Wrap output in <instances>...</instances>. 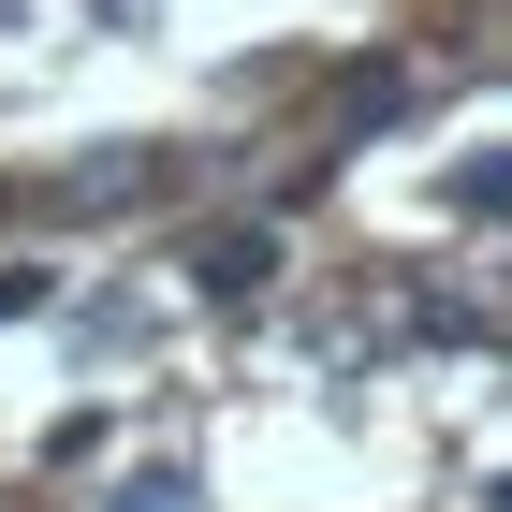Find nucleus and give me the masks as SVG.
<instances>
[{"label":"nucleus","mask_w":512,"mask_h":512,"mask_svg":"<svg viewBox=\"0 0 512 512\" xmlns=\"http://www.w3.org/2000/svg\"><path fill=\"white\" fill-rule=\"evenodd\" d=\"M264 278H278V235H264V220H235V235L191 249V293H205V308H249Z\"/></svg>","instance_id":"f257e3e1"},{"label":"nucleus","mask_w":512,"mask_h":512,"mask_svg":"<svg viewBox=\"0 0 512 512\" xmlns=\"http://www.w3.org/2000/svg\"><path fill=\"white\" fill-rule=\"evenodd\" d=\"M161 191H176V161H88V176H74V205H161Z\"/></svg>","instance_id":"f03ea898"},{"label":"nucleus","mask_w":512,"mask_h":512,"mask_svg":"<svg viewBox=\"0 0 512 512\" xmlns=\"http://www.w3.org/2000/svg\"><path fill=\"white\" fill-rule=\"evenodd\" d=\"M395 103H410V74H395V59H366V74H337V132H381Z\"/></svg>","instance_id":"7ed1b4c3"},{"label":"nucleus","mask_w":512,"mask_h":512,"mask_svg":"<svg viewBox=\"0 0 512 512\" xmlns=\"http://www.w3.org/2000/svg\"><path fill=\"white\" fill-rule=\"evenodd\" d=\"M454 220H512V147H469V161H454Z\"/></svg>","instance_id":"20e7f679"},{"label":"nucleus","mask_w":512,"mask_h":512,"mask_svg":"<svg viewBox=\"0 0 512 512\" xmlns=\"http://www.w3.org/2000/svg\"><path fill=\"white\" fill-rule=\"evenodd\" d=\"M44 308V264H0V322H30Z\"/></svg>","instance_id":"39448f33"},{"label":"nucleus","mask_w":512,"mask_h":512,"mask_svg":"<svg viewBox=\"0 0 512 512\" xmlns=\"http://www.w3.org/2000/svg\"><path fill=\"white\" fill-rule=\"evenodd\" d=\"M498 512H512V483H498Z\"/></svg>","instance_id":"423d86ee"}]
</instances>
